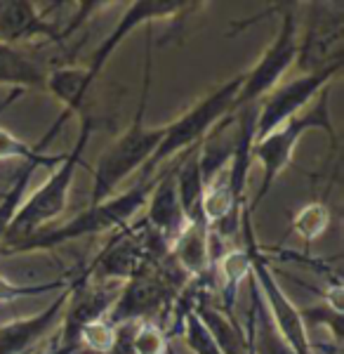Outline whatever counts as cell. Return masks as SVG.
I'll return each mask as SVG.
<instances>
[{"mask_svg":"<svg viewBox=\"0 0 344 354\" xmlns=\"http://www.w3.org/2000/svg\"><path fill=\"white\" fill-rule=\"evenodd\" d=\"M250 203L243 205L240 213V222H243V234L245 241L238 248H231L222 255L220 260V277H222V300H224V312H231L236 305V295L243 281H248L252 277V248L257 245L255 230H252L250 220Z\"/></svg>","mask_w":344,"mask_h":354,"instance_id":"15","label":"cell"},{"mask_svg":"<svg viewBox=\"0 0 344 354\" xmlns=\"http://www.w3.org/2000/svg\"><path fill=\"white\" fill-rule=\"evenodd\" d=\"M252 288H255V283H252ZM248 328H250L248 345L252 354H295L283 342L276 326H274V322L269 319V312H267V307L262 305V298H260V293H257V288H255V293H252V312L248 319Z\"/></svg>","mask_w":344,"mask_h":354,"instance_id":"19","label":"cell"},{"mask_svg":"<svg viewBox=\"0 0 344 354\" xmlns=\"http://www.w3.org/2000/svg\"><path fill=\"white\" fill-rule=\"evenodd\" d=\"M71 279H55V281H43V283H15L0 274V305H10L15 300L36 298V295H45V293H59V290H64L71 283Z\"/></svg>","mask_w":344,"mask_h":354,"instance_id":"26","label":"cell"},{"mask_svg":"<svg viewBox=\"0 0 344 354\" xmlns=\"http://www.w3.org/2000/svg\"><path fill=\"white\" fill-rule=\"evenodd\" d=\"M193 310L203 324L208 326L212 333V338L220 345L222 354H250V345H248V335H243V330L238 328V324L233 322L231 317L224 310H215V307L205 305L203 300L193 305Z\"/></svg>","mask_w":344,"mask_h":354,"instance_id":"18","label":"cell"},{"mask_svg":"<svg viewBox=\"0 0 344 354\" xmlns=\"http://www.w3.org/2000/svg\"><path fill=\"white\" fill-rule=\"evenodd\" d=\"M130 352L133 354H168V333L153 319L137 322L130 335Z\"/></svg>","mask_w":344,"mask_h":354,"instance_id":"25","label":"cell"},{"mask_svg":"<svg viewBox=\"0 0 344 354\" xmlns=\"http://www.w3.org/2000/svg\"><path fill=\"white\" fill-rule=\"evenodd\" d=\"M312 130H323L330 137L332 147L337 145V133L330 116V85L325 90H321L316 100L309 104V109L292 116L290 121L278 125L274 133H269L267 137H262V140H257L252 145V161H260L262 165V182L250 210H255L257 205L265 201V196L271 192L274 182L292 163V156H295L300 140L307 133H312Z\"/></svg>","mask_w":344,"mask_h":354,"instance_id":"5","label":"cell"},{"mask_svg":"<svg viewBox=\"0 0 344 354\" xmlns=\"http://www.w3.org/2000/svg\"><path fill=\"white\" fill-rule=\"evenodd\" d=\"M0 161H21V165L33 163L38 168H55L61 161V153H45L40 145H28L10 130L0 128Z\"/></svg>","mask_w":344,"mask_h":354,"instance_id":"20","label":"cell"},{"mask_svg":"<svg viewBox=\"0 0 344 354\" xmlns=\"http://www.w3.org/2000/svg\"><path fill=\"white\" fill-rule=\"evenodd\" d=\"M297 45H300V26H297L295 10H285L274 43L265 50V55L257 59V64L250 71H243L236 111L260 104L262 97L283 83V76L297 62Z\"/></svg>","mask_w":344,"mask_h":354,"instance_id":"6","label":"cell"},{"mask_svg":"<svg viewBox=\"0 0 344 354\" xmlns=\"http://www.w3.org/2000/svg\"><path fill=\"white\" fill-rule=\"evenodd\" d=\"M50 354H64V352H61V350H55V352H50Z\"/></svg>","mask_w":344,"mask_h":354,"instance_id":"27","label":"cell"},{"mask_svg":"<svg viewBox=\"0 0 344 354\" xmlns=\"http://www.w3.org/2000/svg\"><path fill=\"white\" fill-rule=\"evenodd\" d=\"M240 85H243V73L229 78L220 88H215L212 93L205 95L203 100H198L196 104L182 113L177 121L165 125L163 142L158 145L151 161L144 165L142 177L156 175L158 165H163L165 161H170V158L182 156V153L196 149L203 142H208V137L236 111Z\"/></svg>","mask_w":344,"mask_h":354,"instance_id":"3","label":"cell"},{"mask_svg":"<svg viewBox=\"0 0 344 354\" xmlns=\"http://www.w3.org/2000/svg\"><path fill=\"white\" fill-rule=\"evenodd\" d=\"M250 354H252V352H250Z\"/></svg>","mask_w":344,"mask_h":354,"instance_id":"28","label":"cell"},{"mask_svg":"<svg viewBox=\"0 0 344 354\" xmlns=\"http://www.w3.org/2000/svg\"><path fill=\"white\" fill-rule=\"evenodd\" d=\"M210 243L212 234L208 222H189L180 236L172 241L170 253L175 258L177 270L187 274L189 279H200L210 272L212 258H210Z\"/></svg>","mask_w":344,"mask_h":354,"instance_id":"16","label":"cell"},{"mask_svg":"<svg viewBox=\"0 0 344 354\" xmlns=\"http://www.w3.org/2000/svg\"><path fill=\"white\" fill-rule=\"evenodd\" d=\"M66 31L48 21L31 0H0V43L21 48L24 43H64Z\"/></svg>","mask_w":344,"mask_h":354,"instance_id":"13","label":"cell"},{"mask_svg":"<svg viewBox=\"0 0 344 354\" xmlns=\"http://www.w3.org/2000/svg\"><path fill=\"white\" fill-rule=\"evenodd\" d=\"M252 283H255L260 298L265 300L269 319L274 322V326H276L278 335L283 338L285 345L295 354H316L300 307L288 298V293L280 286L271 265L262 255L260 245L252 248Z\"/></svg>","mask_w":344,"mask_h":354,"instance_id":"8","label":"cell"},{"mask_svg":"<svg viewBox=\"0 0 344 354\" xmlns=\"http://www.w3.org/2000/svg\"><path fill=\"white\" fill-rule=\"evenodd\" d=\"M312 15L307 21V31L297 45V62L305 73L318 71V68L342 64L344 53V12L340 8L318 3L312 5Z\"/></svg>","mask_w":344,"mask_h":354,"instance_id":"10","label":"cell"},{"mask_svg":"<svg viewBox=\"0 0 344 354\" xmlns=\"http://www.w3.org/2000/svg\"><path fill=\"white\" fill-rule=\"evenodd\" d=\"M196 8H203V3H191V0H137V3H130L123 19L113 26V31L108 33L99 48L95 50L93 59L85 64L88 78L95 83L97 78L102 76L106 62L111 59V55L123 45V41L135 28H140L142 24H151V21L175 19V17H182Z\"/></svg>","mask_w":344,"mask_h":354,"instance_id":"11","label":"cell"},{"mask_svg":"<svg viewBox=\"0 0 344 354\" xmlns=\"http://www.w3.org/2000/svg\"><path fill=\"white\" fill-rule=\"evenodd\" d=\"M156 182H158V173L140 177L137 185H133L130 189L113 194V196L104 198V201L97 205H88L83 213H78L76 218L64 222L61 227L38 232L33 236L21 239V241L0 245V258L3 255H24V253H40V250H52L57 245L78 241L83 236H102V234L108 232L125 230L135 220V215L140 210H144Z\"/></svg>","mask_w":344,"mask_h":354,"instance_id":"1","label":"cell"},{"mask_svg":"<svg viewBox=\"0 0 344 354\" xmlns=\"http://www.w3.org/2000/svg\"><path fill=\"white\" fill-rule=\"evenodd\" d=\"M332 213L323 201H312L302 205L295 215H292L290 230L297 234L305 243H314L330 230Z\"/></svg>","mask_w":344,"mask_h":354,"instance_id":"22","label":"cell"},{"mask_svg":"<svg viewBox=\"0 0 344 354\" xmlns=\"http://www.w3.org/2000/svg\"><path fill=\"white\" fill-rule=\"evenodd\" d=\"M177 295L175 281H170L165 274H160L151 260L140 267L135 277H130L120 288L118 300L113 302L108 312V322L113 326H125V324H137L151 319V314L160 312L170 305V300Z\"/></svg>","mask_w":344,"mask_h":354,"instance_id":"9","label":"cell"},{"mask_svg":"<svg viewBox=\"0 0 344 354\" xmlns=\"http://www.w3.org/2000/svg\"><path fill=\"white\" fill-rule=\"evenodd\" d=\"M93 133H95V121L90 116H85L73 149L66 156H61V161L55 165L52 173L48 175V180L36 192L26 194L24 203L19 205L12 225H10L8 236H5V241L0 245L21 241V239L43 232L45 225L55 222L64 213L68 205V192H71L73 185V175H76L78 165L83 163V153L88 149V142Z\"/></svg>","mask_w":344,"mask_h":354,"instance_id":"4","label":"cell"},{"mask_svg":"<svg viewBox=\"0 0 344 354\" xmlns=\"http://www.w3.org/2000/svg\"><path fill=\"white\" fill-rule=\"evenodd\" d=\"M118 342V326H113L108 319H97V322L85 324L78 330L76 345L83 347L90 354H111Z\"/></svg>","mask_w":344,"mask_h":354,"instance_id":"23","label":"cell"},{"mask_svg":"<svg viewBox=\"0 0 344 354\" xmlns=\"http://www.w3.org/2000/svg\"><path fill=\"white\" fill-rule=\"evenodd\" d=\"M73 279L64 290L55 295V300L45 310L0 324V354H31V350H36L52 333V328L61 324V317H64L66 302L73 290Z\"/></svg>","mask_w":344,"mask_h":354,"instance_id":"12","label":"cell"},{"mask_svg":"<svg viewBox=\"0 0 344 354\" xmlns=\"http://www.w3.org/2000/svg\"><path fill=\"white\" fill-rule=\"evenodd\" d=\"M177 328H180V333H182V338H184L187 347L193 354H222L220 345L215 342V338H212L208 326H205L203 319L198 317L193 307L184 314V317H182V322H180V326H177Z\"/></svg>","mask_w":344,"mask_h":354,"instance_id":"24","label":"cell"},{"mask_svg":"<svg viewBox=\"0 0 344 354\" xmlns=\"http://www.w3.org/2000/svg\"><path fill=\"white\" fill-rule=\"evenodd\" d=\"M36 170H38V165H33V163L21 165L19 173L15 175V180L10 182V187H5L3 194H0V243L5 241L17 210L24 203V198L28 194V185H31V177Z\"/></svg>","mask_w":344,"mask_h":354,"instance_id":"21","label":"cell"},{"mask_svg":"<svg viewBox=\"0 0 344 354\" xmlns=\"http://www.w3.org/2000/svg\"><path fill=\"white\" fill-rule=\"evenodd\" d=\"M144 208H146L144 225L156 234L160 241L172 245V241H175V239L180 236V232L187 227L180 198H177L175 168L165 170V173H158V182H156V187H153Z\"/></svg>","mask_w":344,"mask_h":354,"instance_id":"14","label":"cell"},{"mask_svg":"<svg viewBox=\"0 0 344 354\" xmlns=\"http://www.w3.org/2000/svg\"><path fill=\"white\" fill-rule=\"evenodd\" d=\"M340 68L342 64H332L312 73H302L297 78H290L288 83L276 85L271 93L262 97L260 104L255 106V142L305 111L309 102L316 100L321 90L332 83Z\"/></svg>","mask_w":344,"mask_h":354,"instance_id":"7","label":"cell"},{"mask_svg":"<svg viewBox=\"0 0 344 354\" xmlns=\"http://www.w3.org/2000/svg\"><path fill=\"white\" fill-rule=\"evenodd\" d=\"M149 90H151V48L146 50V68H144V88H142L140 106L123 135L113 142L108 149L102 153L97 161L95 175H93V194H90V205L102 203L104 198L113 196L116 189L135 175L137 170H144V165L151 161L158 145L165 137V125H146L144 113L149 104Z\"/></svg>","mask_w":344,"mask_h":354,"instance_id":"2","label":"cell"},{"mask_svg":"<svg viewBox=\"0 0 344 354\" xmlns=\"http://www.w3.org/2000/svg\"><path fill=\"white\" fill-rule=\"evenodd\" d=\"M45 68L21 48L0 43V88L43 90Z\"/></svg>","mask_w":344,"mask_h":354,"instance_id":"17","label":"cell"}]
</instances>
